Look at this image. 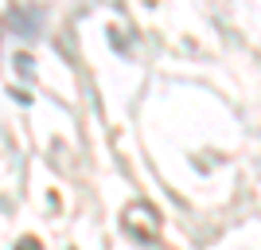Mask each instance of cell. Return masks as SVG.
Masks as SVG:
<instances>
[{
    "mask_svg": "<svg viewBox=\"0 0 261 250\" xmlns=\"http://www.w3.org/2000/svg\"><path fill=\"white\" fill-rule=\"evenodd\" d=\"M125 231H129L137 242H152L160 235V211L152 203H129L125 207V215H121Z\"/></svg>",
    "mask_w": 261,
    "mask_h": 250,
    "instance_id": "cell-1",
    "label": "cell"
},
{
    "mask_svg": "<svg viewBox=\"0 0 261 250\" xmlns=\"http://www.w3.org/2000/svg\"><path fill=\"white\" fill-rule=\"evenodd\" d=\"M35 20H39V12H23V8L12 12V24L20 28V35H35Z\"/></svg>",
    "mask_w": 261,
    "mask_h": 250,
    "instance_id": "cell-2",
    "label": "cell"
},
{
    "mask_svg": "<svg viewBox=\"0 0 261 250\" xmlns=\"http://www.w3.org/2000/svg\"><path fill=\"white\" fill-rule=\"evenodd\" d=\"M16 250H43V242H39V239H20Z\"/></svg>",
    "mask_w": 261,
    "mask_h": 250,
    "instance_id": "cell-3",
    "label": "cell"
}]
</instances>
